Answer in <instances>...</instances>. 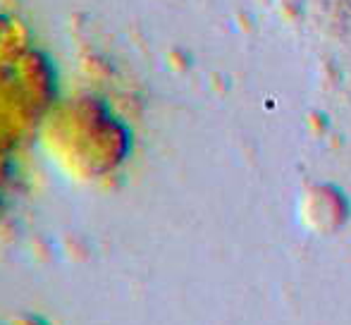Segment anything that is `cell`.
Segmentation results:
<instances>
[{
  "label": "cell",
  "mask_w": 351,
  "mask_h": 325,
  "mask_svg": "<svg viewBox=\"0 0 351 325\" xmlns=\"http://www.w3.org/2000/svg\"><path fill=\"white\" fill-rule=\"evenodd\" d=\"M48 158L77 182H101L120 170L132 149L130 130L91 98L53 108L41 127Z\"/></svg>",
  "instance_id": "obj_1"
},
{
  "label": "cell",
  "mask_w": 351,
  "mask_h": 325,
  "mask_svg": "<svg viewBox=\"0 0 351 325\" xmlns=\"http://www.w3.org/2000/svg\"><path fill=\"white\" fill-rule=\"evenodd\" d=\"M12 325H48V323L36 316H19L17 321H12Z\"/></svg>",
  "instance_id": "obj_2"
}]
</instances>
